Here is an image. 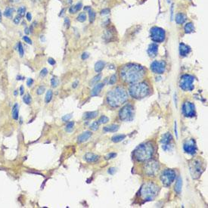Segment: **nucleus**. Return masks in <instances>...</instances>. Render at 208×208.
Returning a JSON list of instances; mask_svg holds the SVG:
<instances>
[{
	"instance_id": "nucleus-1",
	"label": "nucleus",
	"mask_w": 208,
	"mask_h": 208,
	"mask_svg": "<svg viewBox=\"0 0 208 208\" xmlns=\"http://www.w3.org/2000/svg\"><path fill=\"white\" fill-rule=\"evenodd\" d=\"M146 75V69L137 64H127L120 70V77L126 83L133 84L140 82Z\"/></svg>"
},
{
	"instance_id": "nucleus-2",
	"label": "nucleus",
	"mask_w": 208,
	"mask_h": 208,
	"mask_svg": "<svg viewBox=\"0 0 208 208\" xmlns=\"http://www.w3.org/2000/svg\"><path fill=\"white\" fill-rule=\"evenodd\" d=\"M128 100V93L124 88L118 87L107 92L106 102L111 107H120Z\"/></svg>"
},
{
	"instance_id": "nucleus-3",
	"label": "nucleus",
	"mask_w": 208,
	"mask_h": 208,
	"mask_svg": "<svg viewBox=\"0 0 208 208\" xmlns=\"http://www.w3.org/2000/svg\"><path fill=\"white\" fill-rule=\"evenodd\" d=\"M153 155L154 147L149 142L139 145L133 152V156L136 160L140 162L149 161Z\"/></svg>"
},
{
	"instance_id": "nucleus-4",
	"label": "nucleus",
	"mask_w": 208,
	"mask_h": 208,
	"mask_svg": "<svg viewBox=\"0 0 208 208\" xmlns=\"http://www.w3.org/2000/svg\"><path fill=\"white\" fill-rule=\"evenodd\" d=\"M129 93L135 99H141L150 93V87L145 82H139L132 84L129 88Z\"/></svg>"
},
{
	"instance_id": "nucleus-5",
	"label": "nucleus",
	"mask_w": 208,
	"mask_h": 208,
	"mask_svg": "<svg viewBox=\"0 0 208 208\" xmlns=\"http://www.w3.org/2000/svg\"><path fill=\"white\" fill-rule=\"evenodd\" d=\"M159 191V187L157 184L152 182H147L142 185L140 191L141 198L145 201L154 200Z\"/></svg>"
},
{
	"instance_id": "nucleus-6",
	"label": "nucleus",
	"mask_w": 208,
	"mask_h": 208,
	"mask_svg": "<svg viewBox=\"0 0 208 208\" xmlns=\"http://www.w3.org/2000/svg\"><path fill=\"white\" fill-rule=\"evenodd\" d=\"M119 117L123 121H132L134 118V107L132 105H125L119 111Z\"/></svg>"
},
{
	"instance_id": "nucleus-7",
	"label": "nucleus",
	"mask_w": 208,
	"mask_h": 208,
	"mask_svg": "<svg viewBox=\"0 0 208 208\" xmlns=\"http://www.w3.org/2000/svg\"><path fill=\"white\" fill-rule=\"evenodd\" d=\"M150 37L153 42L160 43L164 42L165 39L166 37L165 30L159 27H153L150 30Z\"/></svg>"
},
{
	"instance_id": "nucleus-8",
	"label": "nucleus",
	"mask_w": 208,
	"mask_h": 208,
	"mask_svg": "<svg viewBox=\"0 0 208 208\" xmlns=\"http://www.w3.org/2000/svg\"><path fill=\"white\" fill-rule=\"evenodd\" d=\"M176 176V172L173 170L166 169L162 172L161 175V181L162 184L166 187H168L174 182Z\"/></svg>"
},
{
	"instance_id": "nucleus-9",
	"label": "nucleus",
	"mask_w": 208,
	"mask_h": 208,
	"mask_svg": "<svg viewBox=\"0 0 208 208\" xmlns=\"http://www.w3.org/2000/svg\"><path fill=\"white\" fill-rule=\"evenodd\" d=\"M194 81H195L194 77L189 74H185L180 79L179 87L184 91H192L195 88L193 85Z\"/></svg>"
},
{
	"instance_id": "nucleus-10",
	"label": "nucleus",
	"mask_w": 208,
	"mask_h": 208,
	"mask_svg": "<svg viewBox=\"0 0 208 208\" xmlns=\"http://www.w3.org/2000/svg\"><path fill=\"white\" fill-rule=\"evenodd\" d=\"M189 169L193 179L199 178L202 172L204 171L202 164L201 163L200 160H193L191 161L189 164Z\"/></svg>"
},
{
	"instance_id": "nucleus-11",
	"label": "nucleus",
	"mask_w": 208,
	"mask_h": 208,
	"mask_svg": "<svg viewBox=\"0 0 208 208\" xmlns=\"http://www.w3.org/2000/svg\"><path fill=\"white\" fill-rule=\"evenodd\" d=\"M159 168L160 166H159L158 162L155 161H150L145 164L144 173L148 176H155L158 172Z\"/></svg>"
},
{
	"instance_id": "nucleus-12",
	"label": "nucleus",
	"mask_w": 208,
	"mask_h": 208,
	"mask_svg": "<svg viewBox=\"0 0 208 208\" xmlns=\"http://www.w3.org/2000/svg\"><path fill=\"white\" fill-rule=\"evenodd\" d=\"M166 69V63L164 61H154L151 64V70L157 74H163Z\"/></svg>"
},
{
	"instance_id": "nucleus-13",
	"label": "nucleus",
	"mask_w": 208,
	"mask_h": 208,
	"mask_svg": "<svg viewBox=\"0 0 208 208\" xmlns=\"http://www.w3.org/2000/svg\"><path fill=\"white\" fill-rule=\"evenodd\" d=\"M182 114L187 117H193L195 116V107L194 104L190 102H184L182 109Z\"/></svg>"
},
{
	"instance_id": "nucleus-14",
	"label": "nucleus",
	"mask_w": 208,
	"mask_h": 208,
	"mask_svg": "<svg viewBox=\"0 0 208 208\" xmlns=\"http://www.w3.org/2000/svg\"><path fill=\"white\" fill-rule=\"evenodd\" d=\"M183 149L185 152L189 155H195L197 151V146L195 140L191 139L186 141L183 145Z\"/></svg>"
},
{
	"instance_id": "nucleus-15",
	"label": "nucleus",
	"mask_w": 208,
	"mask_h": 208,
	"mask_svg": "<svg viewBox=\"0 0 208 208\" xmlns=\"http://www.w3.org/2000/svg\"><path fill=\"white\" fill-rule=\"evenodd\" d=\"M173 141V136L169 132H166L163 135L161 138V143L163 145V149L164 151H168L171 149V141Z\"/></svg>"
},
{
	"instance_id": "nucleus-16",
	"label": "nucleus",
	"mask_w": 208,
	"mask_h": 208,
	"mask_svg": "<svg viewBox=\"0 0 208 208\" xmlns=\"http://www.w3.org/2000/svg\"><path fill=\"white\" fill-rule=\"evenodd\" d=\"M191 52V48L190 46H187L183 42H181L179 44V55H181L182 57H186Z\"/></svg>"
},
{
	"instance_id": "nucleus-17",
	"label": "nucleus",
	"mask_w": 208,
	"mask_h": 208,
	"mask_svg": "<svg viewBox=\"0 0 208 208\" xmlns=\"http://www.w3.org/2000/svg\"><path fill=\"white\" fill-rule=\"evenodd\" d=\"M158 53V46L156 43H151L149 45L148 48V54L151 58H155Z\"/></svg>"
},
{
	"instance_id": "nucleus-18",
	"label": "nucleus",
	"mask_w": 208,
	"mask_h": 208,
	"mask_svg": "<svg viewBox=\"0 0 208 208\" xmlns=\"http://www.w3.org/2000/svg\"><path fill=\"white\" fill-rule=\"evenodd\" d=\"M92 136V132L90 131H86L82 132L81 135H80L77 138V141L80 143H82L84 141H87L89 138Z\"/></svg>"
},
{
	"instance_id": "nucleus-19",
	"label": "nucleus",
	"mask_w": 208,
	"mask_h": 208,
	"mask_svg": "<svg viewBox=\"0 0 208 208\" xmlns=\"http://www.w3.org/2000/svg\"><path fill=\"white\" fill-rule=\"evenodd\" d=\"M84 159H85L87 162L93 163L96 162V161L99 159V156L95 155V154L93 153H87V155H85V157H84Z\"/></svg>"
},
{
	"instance_id": "nucleus-20",
	"label": "nucleus",
	"mask_w": 208,
	"mask_h": 208,
	"mask_svg": "<svg viewBox=\"0 0 208 208\" xmlns=\"http://www.w3.org/2000/svg\"><path fill=\"white\" fill-rule=\"evenodd\" d=\"M105 87V83H98L95 85L94 88H93L92 93H91V96H96L101 92L102 89H103V87Z\"/></svg>"
},
{
	"instance_id": "nucleus-21",
	"label": "nucleus",
	"mask_w": 208,
	"mask_h": 208,
	"mask_svg": "<svg viewBox=\"0 0 208 208\" xmlns=\"http://www.w3.org/2000/svg\"><path fill=\"white\" fill-rule=\"evenodd\" d=\"M186 19H187V17H186V15H184L183 13H179L176 15L175 21L176 24H182L186 22Z\"/></svg>"
},
{
	"instance_id": "nucleus-22",
	"label": "nucleus",
	"mask_w": 208,
	"mask_h": 208,
	"mask_svg": "<svg viewBox=\"0 0 208 208\" xmlns=\"http://www.w3.org/2000/svg\"><path fill=\"white\" fill-rule=\"evenodd\" d=\"M12 118L15 121H17L18 120V116H19V105L18 104L16 103L15 105H14L13 107H12Z\"/></svg>"
},
{
	"instance_id": "nucleus-23",
	"label": "nucleus",
	"mask_w": 208,
	"mask_h": 208,
	"mask_svg": "<svg viewBox=\"0 0 208 208\" xmlns=\"http://www.w3.org/2000/svg\"><path fill=\"white\" fill-rule=\"evenodd\" d=\"M105 66V63L103 61H98V62H97L96 64H95V71H96V73L102 72V71L104 69Z\"/></svg>"
},
{
	"instance_id": "nucleus-24",
	"label": "nucleus",
	"mask_w": 208,
	"mask_h": 208,
	"mask_svg": "<svg viewBox=\"0 0 208 208\" xmlns=\"http://www.w3.org/2000/svg\"><path fill=\"white\" fill-rule=\"evenodd\" d=\"M119 130V126L116 124H112L110 126H105L104 128V131L106 132H115Z\"/></svg>"
},
{
	"instance_id": "nucleus-25",
	"label": "nucleus",
	"mask_w": 208,
	"mask_h": 208,
	"mask_svg": "<svg viewBox=\"0 0 208 208\" xmlns=\"http://www.w3.org/2000/svg\"><path fill=\"white\" fill-rule=\"evenodd\" d=\"M184 29H185V33H191L195 31V26H194L193 23L189 22L186 24Z\"/></svg>"
},
{
	"instance_id": "nucleus-26",
	"label": "nucleus",
	"mask_w": 208,
	"mask_h": 208,
	"mask_svg": "<svg viewBox=\"0 0 208 208\" xmlns=\"http://www.w3.org/2000/svg\"><path fill=\"white\" fill-rule=\"evenodd\" d=\"M82 7V3L78 2L77 5H73V6H71V8H70V13H71V14L77 13V12H79V11L81 9Z\"/></svg>"
},
{
	"instance_id": "nucleus-27",
	"label": "nucleus",
	"mask_w": 208,
	"mask_h": 208,
	"mask_svg": "<svg viewBox=\"0 0 208 208\" xmlns=\"http://www.w3.org/2000/svg\"><path fill=\"white\" fill-rule=\"evenodd\" d=\"M182 178H181V177H179L178 179H177L176 182V185H175V191H176V192L178 194L181 192V190H182Z\"/></svg>"
},
{
	"instance_id": "nucleus-28",
	"label": "nucleus",
	"mask_w": 208,
	"mask_h": 208,
	"mask_svg": "<svg viewBox=\"0 0 208 208\" xmlns=\"http://www.w3.org/2000/svg\"><path fill=\"white\" fill-rule=\"evenodd\" d=\"M125 138H126V136L123 135V134H120V135H116L115 136H113L112 141H114V142L117 143V142H120V141H123Z\"/></svg>"
},
{
	"instance_id": "nucleus-29",
	"label": "nucleus",
	"mask_w": 208,
	"mask_h": 208,
	"mask_svg": "<svg viewBox=\"0 0 208 208\" xmlns=\"http://www.w3.org/2000/svg\"><path fill=\"white\" fill-rule=\"evenodd\" d=\"M97 115H98V112L97 111L87 112L84 114V117H85L86 119L90 120V119H93V118H96Z\"/></svg>"
},
{
	"instance_id": "nucleus-30",
	"label": "nucleus",
	"mask_w": 208,
	"mask_h": 208,
	"mask_svg": "<svg viewBox=\"0 0 208 208\" xmlns=\"http://www.w3.org/2000/svg\"><path fill=\"white\" fill-rule=\"evenodd\" d=\"M14 12H15V9L13 8H10V7H8V8H5V12H4V16L6 17H12V15H13Z\"/></svg>"
},
{
	"instance_id": "nucleus-31",
	"label": "nucleus",
	"mask_w": 208,
	"mask_h": 208,
	"mask_svg": "<svg viewBox=\"0 0 208 208\" xmlns=\"http://www.w3.org/2000/svg\"><path fill=\"white\" fill-rule=\"evenodd\" d=\"M89 21H90L91 23H92L93 21H95V19H96V12L93 11L92 8H89Z\"/></svg>"
},
{
	"instance_id": "nucleus-32",
	"label": "nucleus",
	"mask_w": 208,
	"mask_h": 208,
	"mask_svg": "<svg viewBox=\"0 0 208 208\" xmlns=\"http://www.w3.org/2000/svg\"><path fill=\"white\" fill-rule=\"evenodd\" d=\"M52 90H48L47 91V92H46V98H45V102H46V103H48V102H50V101L52 100Z\"/></svg>"
},
{
	"instance_id": "nucleus-33",
	"label": "nucleus",
	"mask_w": 208,
	"mask_h": 208,
	"mask_svg": "<svg viewBox=\"0 0 208 208\" xmlns=\"http://www.w3.org/2000/svg\"><path fill=\"white\" fill-rule=\"evenodd\" d=\"M25 13H26V8L24 6H21L19 7L18 9H17V15L20 16L21 17H24Z\"/></svg>"
},
{
	"instance_id": "nucleus-34",
	"label": "nucleus",
	"mask_w": 208,
	"mask_h": 208,
	"mask_svg": "<svg viewBox=\"0 0 208 208\" xmlns=\"http://www.w3.org/2000/svg\"><path fill=\"white\" fill-rule=\"evenodd\" d=\"M108 121H109V118L107 117V116H102L97 122L98 123V124H105V123H107Z\"/></svg>"
},
{
	"instance_id": "nucleus-35",
	"label": "nucleus",
	"mask_w": 208,
	"mask_h": 208,
	"mask_svg": "<svg viewBox=\"0 0 208 208\" xmlns=\"http://www.w3.org/2000/svg\"><path fill=\"white\" fill-rule=\"evenodd\" d=\"M87 20V15H86L85 12H81V13L79 14L77 16V21L80 22H84V21Z\"/></svg>"
},
{
	"instance_id": "nucleus-36",
	"label": "nucleus",
	"mask_w": 208,
	"mask_h": 208,
	"mask_svg": "<svg viewBox=\"0 0 208 208\" xmlns=\"http://www.w3.org/2000/svg\"><path fill=\"white\" fill-rule=\"evenodd\" d=\"M101 78H102V75L101 74L97 75V76H96L94 78L92 79V81L90 82V86L96 85V84H97V82H98L100 80H101Z\"/></svg>"
},
{
	"instance_id": "nucleus-37",
	"label": "nucleus",
	"mask_w": 208,
	"mask_h": 208,
	"mask_svg": "<svg viewBox=\"0 0 208 208\" xmlns=\"http://www.w3.org/2000/svg\"><path fill=\"white\" fill-rule=\"evenodd\" d=\"M23 101L24 102L25 104L27 105H30L31 103V96H30L29 94H27L23 97Z\"/></svg>"
},
{
	"instance_id": "nucleus-38",
	"label": "nucleus",
	"mask_w": 208,
	"mask_h": 208,
	"mask_svg": "<svg viewBox=\"0 0 208 208\" xmlns=\"http://www.w3.org/2000/svg\"><path fill=\"white\" fill-rule=\"evenodd\" d=\"M73 126H74V122H69V123H67V124L66 125V130H67V132H71V131L73 130Z\"/></svg>"
},
{
	"instance_id": "nucleus-39",
	"label": "nucleus",
	"mask_w": 208,
	"mask_h": 208,
	"mask_svg": "<svg viewBox=\"0 0 208 208\" xmlns=\"http://www.w3.org/2000/svg\"><path fill=\"white\" fill-rule=\"evenodd\" d=\"M58 83H59L58 79H57L56 77L52 78V80H51L52 87H58Z\"/></svg>"
},
{
	"instance_id": "nucleus-40",
	"label": "nucleus",
	"mask_w": 208,
	"mask_h": 208,
	"mask_svg": "<svg viewBox=\"0 0 208 208\" xmlns=\"http://www.w3.org/2000/svg\"><path fill=\"white\" fill-rule=\"evenodd\" d=\"M18 52L20 54V55H21V57L24 56V48H23L22 44H21V42H19L18 43Z\"/></svg>"
},
{
	"instance_id": "nucleus-41",
	"label": "nucleus",
	"mask_w": 208,
	"mask_h": 208,
	"mask_svg": "<svg viewBox=\"0 0 208 208\" xmlns=\"http://www.w3.org/2000/svg\"><path fill=\"white\" fill-rule=\"evenodd\" d=\"M98 125H99V124H98V122H93V123L90 125V126H89V127H90V129L92 130L96 131L98 129Z\"/></svg>"
},
{
	"instance_id": "nucleus-42",
	"label": "nucleus",
	"mask_w": 208,
	"mask_h": 208,
	"mask_svg": "<svg viewBox=\"0 0 208 208\" xmlns=\"http://www.w3.org/2000/svg\"><path fill=\"white\" fill-rule=\"evenodd\" d=\"M116 75L115 74H114V75H112L111 77V78H110V80H109V83L110 84H114L116 82Z\"/></svg>"
},
{
	"instance_id": "nucleus-43",
	"label": "nucleus",
	"mask_w": 208,
	"mask_h": 208,
	"mask_svg": "<svg viewBox=\"0 0 208 208\" xmlns=\"http://www.w3.org/2000/svg\"><path fill=\"white\" fill-rule=\"evenodd\" d=\"M71 117H72V114H67V115H64L62 116V121L64 122H67L69 121Z\"/></svg>"
},
{
	"instance_id": "nucleus-44",
	"label": "nucleus",
	"mask_w": 208,
	"mask_h": 208,
	"mask_svg": "<svg viewBox=\"0 0 208 208\" xmlns=\"http://www.w3.org/2000/svg\"><path fill=\"white\" fill-rule=\"evenodd\" d=\"M44 91H45V87H42V86H41V87H39L38 89H37V93L38 95H42V93L44 92Z\"/></svg>"
},
{
	"instance_id": "nucleus-45",
	"label": "nucleus",
	"mask_w": 208,
	"mask_h": 208,
	"mask_svg": "<svg viewBox=\"0 0 208 208\" xmlns=\"http://www.w3.org/2000/svg\"><path fill=\"white\" fill-rule=\"evenodd\" d=\"M47 74H48V70L46 69V68H43V69L41 71L40 76L42 77H46Z\"/></svg>"
},
{
	"instance_id": "nucleus-46",
	"label": "nucleus",
	"mask_w": 208,
	"mask_h": 208,
	"mask_svg": "<svg viewBox=\"0 0 208 208\" xmlns=\"http://www.w3.org/2000/svg\"><path fill=\"white\" fill-rule=\"evenodd\" d=\"M23 39H24V40L27 42V43L30 44V45L32 44V40L29 38V37H27V36H24V37H23Z\"/></svg>"
},
{
	"instance_id": "nucleus-47",
	"label": "nucleus",
	"mask_w": 208,
	"mask_h": 208,
	"mask_svg": "<svg viewBox=\"0 0 208 208\" xmlns=\"http://www.w3.org/2000/svg\"><path fill=\"white\" fill-rule=\"evenodd\" d=\"M64 24H65V26L67 27L68 28L70 27V24H71V21H70V20L68 17H66L65 19H64Z\"/></svg>"
},
{
	"instance_id": "nucleus-48",
	"label": "nucleus",
	"mask_w": 208,
	"mask_h": 208,
	"mask_svg": "<svg viewBox=\"0 0 208 208\" xmlns=\"http://www.w3.org/2000/svg\"><path fill=\"white\" fill-rule=\"evenodd\" d=\"M33 79H31V78H29L27 80V87H31L32 85H33Z\"/></svg>"
},
{
	"instance_id": "nucleus-49",
	"label": "nucleus",
	"mask_w": 208,
	"mask_h": 208,
	"mask_svg": "<svg viewBox=\"0 0 208 208\" xmlns=\"http://www.w3.org/2000/svg\"><path fill=\"white\" fill-rule=\"evenodd\" d=\"M20 21H21V17L17 15V17H15V19H14V22H15V24H18L20 23Z\"/></svg>"
},
{
	"instance_id": "nucleus-50",
	"label": "nucleus",
	"mask_w": 208,
	"mask_h": 208,
	"mask_svg": "<svg viewBox=\"0 0 208 208\" xmlns=\"http://www.w3.org/2000/svg\"><path fill=\"white\" fill-rule=\"evenodd\" d=\"M116 156V155L115 153H111L109 154L106 157V159H111V158H114V157H115Z\"/></svg>"
},
{
	"instance_id": "nucleus-51",
	"label": "nucleus",
	"mask_w": 208,
	"mask_h": 208,
	"mask_svg": "<svg viewBox=\"0 0 208 208\" xmlns=\"http://www.w3.org/2000/svg\"><path fill=\"white\" fill-rule=\"evenodd\" d=\"M89 57V55L88 52H84L83 54L82 55V60H86V59H87Z\"/></svg>"
},
{
	"instance_id": "nucleus-52",
	"label": "nucleus",
	"mask_w": 208,
	"mask_h": 208,
	"mask_svg": "<svg viewBox=\"0 0 208 208\" xmlns=\"http://www.w3.org/2000/svg\"><path fill=\"white\" fill-rule=\"evenodd\" d=\"M48 63L51 64V65H54V64H55V61L54 60L53 58H50L48 59Z\"/></svg>"
},
{
	"instance_id": "nucleus-53",
	"label": "nucleus",
	"mask_w": 208,
	"mask_h": 208,
	"mask_svg": "<svg viewBox=\"0 0 208 208\" xmlns=\"http://www.w3.org/2000/svg\"><path fill=\"white\" fill-rule=\"evenodd\" d=\"M26 17H27V21H30L32 20V15H31V14H30V12H27V13Z\"/></svg>"
},
{
	"instance_id": "nucleus-54",
	"label": "nucleus",
	"mask_w": 208,
	"mask_h": 208,
	"mask_svg": "<svg viewBox=\"0 0 208 208\" xmlns=\"http://www.w3.org/2000/svg\"><path fill=\"white\" fill-rule=\"evenodd\" d=\"M24 87H23V86H21V87H20V94H21V96H23V95H24Z\"/></svg>"
},
{
	"instance_id": "nucleus-55",
	"label": "nucleus",
	"mask_w": 208,
	"mask_h": 208,
	"mask_svg": "<svg viewBox=\"0 0 208 208\" xmlns=\"http://www.w3.org/2000/svg\"><path fill=\"white\" fill-rule=\"evenodd\" d=\"M109 13V10L108 9H105V10H102L101 12V14L102 15H105V14H108Z\"/></svg>"
},
{
	"instance_id": "nucleus-56",
	"label": "nucleus",
	"mask_w": 208,
	"mask_h": 208,
	"mask_svg": "<svg viewBox=\"0 0 208 208\" xmlns=\"http://www.w3.org/2000/svg\"><path fill=\"white\" fill-rule=\"evenodd\" d=\"M115 171H116V170H115V169H114V168H111V169L108 170V173H110V174L112 175V174H114V173Z\"/></svg>"
},
{
	"instance_id": "nucleus-57",
	"label": "nucleus",
	"mask_w": 208,
	"mask_h": 208,
	"mask_svg": "<svg viewBox=\"0 0 208 208\" xmlns=\"http://www.w3.org/2000/svg\"><path fill=\"white\" fill-rule=\"evenodd\" d=\"M77 84H78L77 81L73 82V88H76L77 87Z\"/></svg>"
},
{
	"instance_id": "nucleus-58",
	"label": "nucleus",
	"mask_w": 208,
	"mask_h": 208,
	"mask_svg": "<svg viewBox=\"0 0 208 208\" xmlns=\"http://www.w3.org/2000/svg\"><path fill=\"white\" fill-rule=\"evenodd\" d=\"M175 132H176V137H178V133H177V128H176V123H175Z\"/></svg>"
},
{
	"instance_id": "nucleus-59",
	"label": "nucleus",
	"mask_w": 208,
	"mask_h": 208,
	"mask_svg": "<svg viewBox=\"0 0 208 208\" xmlns=\"http://www.w3.org/2000/svg\"><path fill=\"white\" fill-rule=\"evenodd\" d=\"M2 21V12H1V11H0V22H1Z\"/></svg>"
},
{
	"instance_id": "nucleus-60",
	"label": "nucleus",
	"mask_w": 208,
	"mask_h": 208,
	"mask_svg": "<svg viewBox=\"0 0 208 208\" xmlns=\"http://www.w3.org/2000/svg\"><path fill=\"white\" fill-rule=\"evenodd\" d=\"M14 94H15V96H17V90L15 91V93H14Z\"/></svg>"
}]
</instances>
